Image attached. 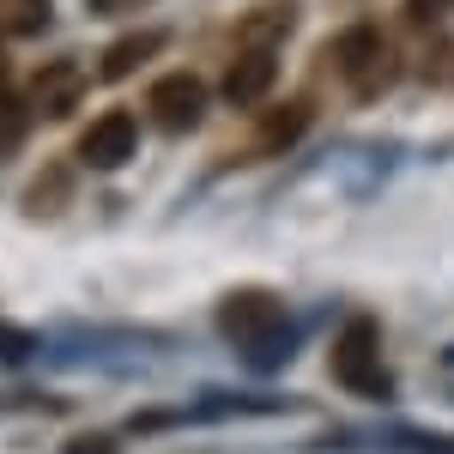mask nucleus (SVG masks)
<instances>
[{"label":"nucleus","mask_w":454,"mask_h":454,"mask_svg":"<svg viewBox=\"0 0 454 454\" xmlns=\"http://www.w3.org/2000/svg\"><path fill=\"white\" fill-rule=\"evenodd\" d=\"M218 333L231 346H243L254 364H273L291 346V321H285V303L273 291H231L218 303Z\"/></svg>","instance_id":"1"},{"label":"nucleus","mask_w":454,"mask_h":454,"mask_svg":"<svg viewBox=\"0 0 454 454\" xmlns=\"http://www.w3.org/2000/svg\"><path fill=\"white\" fill-rule=\"evenodd\" d=\"M327 370H333V382L357 394V400H394V376H387L382 364V333H376V321H351L346 333L333 340L327 351Z\"/></svg>","instance_id":"2"},{"label":"nucleus","mask_w":454,"mask_h":454,"mask_svg":"<svg viewBox=\"0 0 454 454\" xmlns=\"http://www.w3.org/2000/svg\"><path fill=\"white\" fill-rule=\"evenodd\" d=\"M333 67H340V79H346L357 98H382L387 79H394V67H400V55H394L387 31H376V25H351V31L333 36Z\"/></svg>","instance_id":"3"},{"label":"nucleus","mask_w":454,"mask_h":454,"mask_svg":"<svg viewBox=\"0 0 454 454\" xmlns=\"http://www.w3.org/2000/svg\"><path fill=\"white\" fill-rule=\"evenodd\" d=\"M145 115H152L164 134H188V128H200V115H207V79L188 73V67L152 79V91H145Z\"/></svg>","instance_id":"4"},{"label":"nucleus","mask_w":454,"mask_h":454,"mask_svg":"<svg viewBox=\"0 0 454 454\" xmlns=\"http://www.w3.org/2000/svg\"><path fill=\"white\" fill-rule=\"evenodd\" d=\"M134 145H140L134 115H128V109H109V115H98V121L79 134V164H91V170H121V164L134 158Z\"/></svg>","instance_id":"5"},{"label":"nucleus","mask_w":454,"mask_h":454,"mask_svg":"<svg viewBox=\"0 0 454 454\" xmlns=\"http://www.w3.org/2000/svg\"><path fill=\"white\" fill-rule=\"evenodd\" d=\"M273 79H279V55H273V49H243V55L231 61V73H224V98L237 109H254L273 91Z\"/></svg>","instance_id":"6"},{"label":"nucleus","mask_w":454,"mask_h":454,"mask_svg":"<svg viewBox=\"0 0 454 454\" xmlns=\"http://www.w3.org/2000/svg\"><path fill=\"white\" fill-rule=\"evenodd\" d=\"M79 98H85V79H79L73 61H49V67H36V79H31V109H36V115L61 121V115L79 109Z\"/></svg>","instance_id":"7"},{"label":"nucleus","mask_w":454,"mask_h":454,"mask_svg":"<svg viewBox=\"0 0 454 454\" xmlns=\"http://www.w3.org/2000/svg\"><path fill=\"white\" fill-rule=\"evenodd\" d=\"M315 121V104L309 98H291V104L267 109L261 128H254V152H285L291 140H303V128Z\"/></svg>","instance_id":"8"},{"label":"nucleus","mask_w":454,"mask_h":454,"mask_svg":"<svg viewBox=\"0 0 454 454\" xmlns=\"http://www.w3.org/2000/svg\"><path fill=\"white\" fill-rule=\"evenodd\" d=\"M158 49H164V31H128V36H115V43L104 49L98 73H104L109 85H115V79H134V73H140Z\"/></svg>","instance_id":"9"},{"label":"nucleus","mask_w":454,"mask_h":454,"mask_svg":"<svg viewBox=\"0 0 454 454\" xmlns=\"http://www.w3.org/2000/svg\"><path fill=\"white\" fill-rule=\"evenodd\" d=\"M67 200H73L67 164H43V170H36V182L25 188V200H19V207L31 212V218H55V212H67Z\"/></svg>","instance_id":"10"},{"label":"nucleus","mask_w":454,"mask_h":454,"mask_svg":"<svg viewBox=\"0 0 454 454\" xmlns=\"http://www.w3.org/2000/svg\"><path fill=\"white\" fill-rule=\"evenodd\" d=\"M49 25V0H0V36H36Z\"/></svg>","instance_id":"11"},{"label":"nucleus","mask_w":454,"mask_h":454,"mask_svg":"<svg viewBox=\"0 0 454 454\" xmlns=\"http://www.w3.org/2000/svg\"><path fill=\"white\" fill-rule=\"evenodd\" d=\"M419 73L436 85V91H454V43H449V36H436V43H430V55H424Z\"/></svg>","instance_id":"12"},{"label":"nucleus","mask_w":454,"mask_h":454,"mask_svg":"<svg viewBox=\"0 0 454 454\" xmlns=\"http://www.w3.org/2000/svg\"><path fill=\"white\" fill-rule=\"evenodd\" d=\"M19 145H25V109H19L12 91H0V158L19 152Z\"/></svg>","instance_id":"13"},{"label":"nucleus","mask_w":454,"mask_h":454,"mask_svg":"<svg viewBox=\"0 0 454 454\" xmlns=\"http://www.w3.org/2000/svg\"><path fill=\"white\" fill-rule=\"evenodd\" d=\"M449 6H454V0H406V19H412V25H436Z\"/></svg>","instance_id":"14"},{"label":"nucleus","mask_w":454,"mask_h":454,"mask_svg":"<svg viewBox=\"0 0 454 454\" xmlns=\"http://www.w3.org/2000/svg\"><path fill=\"white\" fill-rule=\"evenodd\" d=\"M61 454H121V449H115V436H73Z\"/></svg>","instance_id":"15"},{"label":"nucleus","mask_w":454,"mask_h":454,"mask_svg":"<svg viewBox=\"0 0 454 454\" xmlns=\"http://www.w3.org/2000/svg\"><path fill=\"white\" fill-rule=\"evenodd\" d=\"M98 12H134V6H145V0H91Z\"/></svg>","instance_id":"16"},{"label":"nucleus","mask_w":454,"mask_h":454,"mask_svg":"<svg viewBox=\"0 0 454 454\" xmlns=\"http://www.w3.org/2000/svg\"><path fill=\"white\" fill-rule=\"evenodd\" d=\"M0 351H6V357H25V340H12V333H0Z\"/></svg>","instance_id":"17"},{"label":"nucleus","mask_w":454,"mask_h":454,"mask_svg":"<svg viewBox=\"0 0 454 454\" xmlns=\"http://www.w3.org/2000/svg\"><path fill=\"white\" fill-rule=\"evenodd\" d=\"M0 91H12V67H6V49H0Z\"/></svg>","instance_id":"18"}]
</instances>
